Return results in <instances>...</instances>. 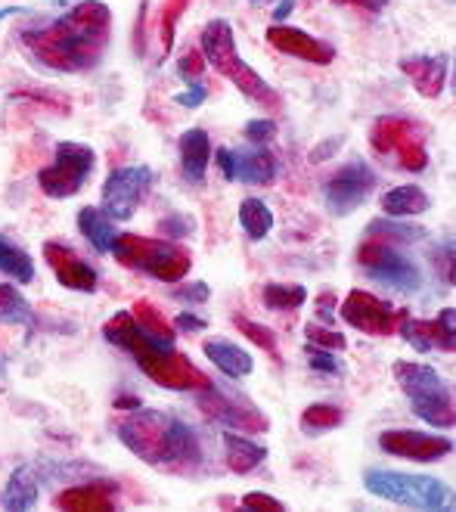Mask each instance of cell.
<instances>
[{"label": "cell", "instance_id": "12", "mask_svg": "<svg viewBox=\"0 0 456 512\" xmlns=\"http://www.w3.org/2000/svg\"><path fill=\"white\" fill-rule=\"evenodd\" d=\"M376 184H379L376 171L367 162H363V159H354V162L342 165L323 184V205H326V212L332 218H348V215H354L357 208L373 196Z\"/></svg>", "mask_w": 456, "mask_h": 512}, {"label": "cell", "instance_id": "20", "mask_svg": "<svg viewBox=\"0 0 456 512\" xmlns=\"http://www.w3.org/2000/svg\"><path fill=\"white\" fill-rule=\"evenodd\" d=\"M112 497H115L112 481H87V485L59 491L53 497V506L69 509V512H112V509H118V503Z\"/></svg>", "mask_w": 456, "mask_h": 512}, {"label": "cell", "instance_id": "39", "mask_svg": "<svg viewBox=\"0 0 456 512\" xmlns=\"http://www.w3.org/2000/svg\"><path fill=\"white\" fill-rule=\"evenodd\" d=\"M205 66H208V63H205L202 50L193 47V50H187L184 56L177 59V78H184L187 84H196V78L205 72Z\"/></svg>", "mask_w": 456, "mask_h": 512}, {"label": "cell", "instance_id": "37", "mask_svg": "<svg viewBox=\"0 0 456 512\" xmlns=\"http://www.w3.org/2000/svg\"><path fill=\"white\" fill-rule=\"evenodd\" d=\"M304 339H308V345H317V348H326V351H342V348H348L345 333H336V329H326L320 323H308V326H304Z\"/></svg>", "mask_w": 456, "mask_h": 512}, {"label": "cell", "instance_id": "21", "mask_svg": "<svg viewBox=\"0 0 456 512\" xmlns=\"http://www.w3.org/2000/svg\"><path fill=\"white\" fill-rule=\"evenodd\" d=\"M177 153H180V171H184L190 184H205V171H208V159H211L208 131H202V128L184 131L177 140Z\"/></svg>", "mask_w": 456, "mask_h": 512}, {"label": "cell", "instance_id": "38", "mask_svg": "<svg viewBox=\"0 0 456 512\" xmlns=\"http://www.w3.org/2000/svg\"><path fill=\"white\" fill-rule=\"evenodd\" d=\"M304 354H308V364H311L314 373H326V376H342L345 373V364L336 357V351L308 345V348H304Z\"/></svg>", "mask_w": 456, "mask_h": 512}, {"label": "cell", "instance_id": "16", "mask_svg": "<svg viewBox=\"0 0 456 512\" xmlns=\"http://www.w3.org/2000/svg\"><path fill=\"white\" fill-rule=\"evenodd\" d=\"M398 333L416 351H444L453 354L456 348V311L444 308L435 320H410L404 317Z\"/></svg>", "mask_w": 456, "mask_h": 512}, {"label": "cell", "instance_id": "46", "mask_svg": "<svg viewBox=\"0 0 456 512\" xmlns=\"http://www.w3.org/2000/svg\"><path fill=\"white\" fill-rule=\"evenodd\" d=\"M205 97H208V90L202 84H190V90H184V94H174L171 100L177 106H184V109H199L205 103Z\"/></svg>", "mask_w": 456, "mask_h": 512}, {"label": "cell", "instance_id": "13", "mask_svg": "<svg viewBox=\"0 0 456 512\" xmlns=\"http://www.w3.org/2000/svg\"><path fill=\"white\" fill-rule=\"evenodd\" d=\"M152 184H156V174L146 165L115 168L103 184V215L109 221H131L149 196Z\"/></svg>", "mask_w": 456, "mask_h": 512}, {"label": "cell", "instance_id": "53", "mask_svg": "<svg viewBox=\"0 0 456 512\" xmlns=\"http://www.w3.org/2000/svg\"><path fill=\"white\" fill-rule=\"evenodd\" d=\"M16 13H25V7H4V10H0V22L10 19V16H16Z\"/></svg>", "mask_w": 456, "mask_h": 512}, {"label": "cell", "instance_id": "54", "mask_svg": "<svg viewBox=\"0 0 456 512\" xmlns=\"http://www.w3.org/2000/svg\"><path fill=\"white\" fill-rule=\"evenodd\" d=\"M252 4H264V0H252Z\"/></svg>", "mask_w": 456, "mask_h": 512}, {"label": "cell", "instance_id": "45", "mask_svg": "<svg viewBox=\"0 0 456 512\" xmlns=\"http://www.w3.org/2000/svg\"><path fill=\"white\" fill-rule=\"evenodd\" d=\"M332 4H336V7H354V10H360V13L379 16V13L388 10L391 0H332Z\"/></svg>", "mask_w": 456, "mask_h": 512}, {"label": "cell", "instance_id": "23", "mask_svg": "<svg viewBox=\"0 0 456 512\" xmlns=\"http://www.w3.org/2000/svg\"><path fill=\"white\" fill-rule=\"evenodd\" d=\"M202 351L227 379H242V376H249L255 370L252 354L246 348H239L236 342H230V339H205Z\"/></svg>", "mask_w": 456, "mask_h": 512}, {"label": "cell", "instance_id": "4", "mask_svg": "<svg viewBox=\"0 0 456 512\" xmlns=\"http://www.w3.org/2000/svg\"><path fill=\"white\" fill-rule=\"evenodd\" d=\"M199 50L205 56V63L215 69L218 75H224L242 97L264 106V109H280V94L273 90L246 59L239 56L236 50V38H233V28L227 19H211L202 35H199Z\"/></svg>", "mask_w": 456, "mask_h": 512}, {"label": "cell", "instance_id": "42", "mask_svg": "<svg viewBox=\"0 0 456 512\" xmlns=\"http://www.w3.org/2000/svg\"><path fill=\"white\" fill-rule=\"evenodd\" d=\"M242 509H252V512H283L286 503L277 500V497H270V494H264V491H252V494L242 497Z\"/></svg>", "mask_w": 456, "mask_h": 512}, {"label": "cell", "instance_id": "41", "mask_svg": "<svg viewBox=\"0 0 456 512\" xmlns=\"http://www.w3.org/2000/svg\"><path fill=\"white\" fill-rule=\"evenodd\" d=\"M273 137H277V125L270 118H252V122H246V140L252 146H267Z\"/></svg>", "mask_w": 456, "mask_h": 512}, {"label": "cell", "instance_id": "30", "mask_svg": "<svg viewBox=\"0 0 456 512\" xmlns=\"http://www.w3.org/2000/svg\"><path fill=\"white\" fill-rule=\"evenodd\" d=\"M342 423H345V413L336 404H311L301 413V432L311 438H320L332 429H339Z\"/></svg>", "mask_w": 456, "mask_h": 512}, {"label": "cell", "instance_id": "15", "mask_svg": "<svg viewBox=\"0 0 456 512\" xmlns=\"http://www.w3.org/2000/svg\"><path fill=\"white\" fill-rule=\"evenodd\" d=\"M379 447L391 457L413 463H438L453 454V441L444 435H429L416 429H388L379 435Z\"/></svg>", "mask_w": 456, "mask_h": 512}, {"label": "cell", "instance_id": "32", "mask_svg": "<svg viewBox=\"0 0 456 512\" xmlns=\"http://www.w3.org/2000/svg\"><path fill=\"white\" fill-rule=\"evenodd\" d=\"M264 308L270 311H298L304 301H308V289L295 286V283H267L261 289Z\"/></svg>", "mask_w": 456, "mask_h": 512}, {"label": "cell", "instance_id": "7", "mask_svg": "<svg viewBox=\"0 0 456 512\" xmlns=\"http://www.w3.org/2000/svg\"><path fill=\"white\" fill-rule=\"evenodd\" d=\"M363 488L373 497L410 506V509H453V488L432 475H407V472H385V469H370L363 475Z\"/></svg>", "mask_w": 456, "mask_h": 512}, {"label": "cell", "instance_id": "44", "mask_svg": "<svg viewBox=\"0 0 456 512\" xmlns=\"http://www.w3.org/2000/svg\"><path fill=\"white\" fill-rule=\"evenodd\" d=\"M159 227H162V233H168L171 239H184V236H190V233H193V221H190L187 215H171V218H162V221H159Z\"/></svg>", "mask_w": 456, "mask_h": 512}, {"label": "cell", "instance_id": "52", "mask_svg": "<svg viewBox=\"0 0 456 512\" xmlns=\"http://www.w3.org/2000/svg\"><path fill=\"white\" fill-rule=\"evenodd\" d=\"M115 407H118V410H137V407H143V404H140L134 395H118V398H115Z\"/></svg>", "mask_w": 456, "mask_h": 512}, {"label": "cell", "instance_id": "43", "mask_svg": "<svg viewBox=\"0 0 456 512\" xmlns=\"http://www.w3.org/2000/svg\"><path fill=\"white\" fill-rule=\"evenodd\" d=\"M13 100H35L38 106H47V109H53V112H59V115H66V112H69V103H66V100H56V97L44 94V90H16Z\"/></svg>", "mask_w": 456, "mask_h": 512}, {"label": "cell", "instance_id": "11", "mask_svg": "<svg viewBox=\"0 0 456 512\" xmlns=\"http://www.w3.org/2000/svg\"><path fill=\"white\" fill-rule=\"evenodd\" d=\"M357 264L367 270L376 283H382L394 292L413 295L422 289L419 264L410 255H404L398 246L382 243V239H367V243L357 249Z\"/></svg>", "mask_w": 456, "mask_h": 512}, {"label": "cell", "instance_id": "19", "mask_svg": "<svg viewBox=\"0 0 456 512\" xmlns=\"http://www.w3.org/2000/svg\"><path fill=\"white\" fill-rule=\"evenodd\" d=\"M447 66H450V59L441 53V56H404L401 59V72L407 75V81L419 90L422 97H429V100H438L444 94V87H447Z\"/></svg>", "mask_w": 456, "mask_h": 512}, {"label": "cell", "instance_id": "22", "mask_svg": "<svg viewBox=\"0 0 456 512\" xmlns=\"http://www.w3.org/2000/svg\"><path fill=\"white\" fill-rule=\"evenodd\" d=\"M277 159L270 149H249V153H233V180H242L249 187H270L277 180Z\"/></svg>", "mask_w": 456, "mask_h": 512}, {"label": "cell", "instance_id": "26", "mask_svg": "<svg viewBox=\"0 0 456 512\" xmlns=\"http://www.w3.org/2000/svg\"><path fill=\"white\" fill-rule=\"evenodd\" d=\"M382 212L388 218H416V215H425L432 208V199L425 196V190L413 187V184H404V187H394L388 190L382 199Z\"/></svg>", "mask_w": 456, "mask_h": 512}, {"label": "cell", "instance_id": "10", "mask_svg": "<svg viewBox=\"0 0 456 512\" xmlns=\"http://www.w3.org/2000/svg\"><path fill=\"white\" fill-rule=\"evenodd\" d=\"M370 146L376 149V156L398 159L404 171H425L429 168V149H425L419 137V125L413 118L404 115H379L370 128Z\"/></svg>", "mask_w": 456, "mask_h": 512}, {"label": "cell", "instance_id": "27", "mask_svg": "<svg viewBox=\"0 0 456 512\" xmlns=\"http://www.w3.org/2000/svg\"><path fill=\"white\" fill-rule=\"evenodd\" d=\"M78 230L81 236L87 239L90 246H94V252H112V243H115V227L112 221L103 215V208L97 205H84L78 212Z\"/></svg>", "mask_w": 456, "mask_h": 512}, {"label": "cell", "instance_id": "8", "mask_svg": "<svg viewBox=\"0 0 456 512\" xmlns=\"http://www.w3.org/2000/svg\"><path fill=\"white\" fill-rule=\"evenodd\" d=\"M196 407L205 419L224 429H236L242 435H264L270 429V419L236 388L208 382L196 388Z\"/></svg>", "mask_w": 456, "mask_h": 512}, {"label": "cell", "instance_id": "34", "mask_svg": "<svg viewBox=\"0 0 456 512\" xmlns=\"http://www.w3.org/2000/svg\"><path fill=\"white\" fill-rule=\"evenodd\" d=\"M233 326H236L239 333L246 336L255 348H261V351L273 354V360H280V351H277V333H273L270 326L255 323V320H249L246 314H233Z\"/></svg>", "mask_w": 456, "mask_h": 512}, {"label": "cell", "instance_id": "3", "mask_svg": "<svg viewBox=\"0 0 456 512\" xmlns=\"http://www.w3.org/2000/svg\"><path fill=\"white\" fill-rule=\"evenodd\" d=\"M103 339L112 342L121 351H128L134 357V364L152 382H156L159 388H168V391H196V388L211 382L187 354L174 351L171 342H162L156 336H149L146 329L131 317V311L112 314L109 323L103 326Z\"/></svg>", "mask_w": 456, "mask_h": 512}, {"label": "cell", "instance_id": "36", "mask_svg": "<svg viewBox=\"0 0 456 512\" xmlns=\"http://www.w3.org/2000/svg\"><path fill=\"white\" fill-rule=\"evenodd\" d=\"M190 0H168L165 10H162V19H159V38H162V53L168 56L171 47H174V32H177V22L184 16Z\"/></svg>", "mask_w": 456, "mask_h": 512}, {"label": "cell", "instance_id": "28", "mask_svg": "<svg viewBox=\"0 0 456 512\" xmlns=\"http://www.w3.org/2000/svg\"><path fill=\"white\" fill-rule=\"evenodd\" d=\"M239 227L246 230V236L252 239V243H261V239L270 236L273 230V212L267 208L264 199H242L239 202Z\"/></svg>", "mask_w": 456, "mask_h": 512}, {"label": "cell", "instance_id": "35", "mask_svg": "<svg viewBox=\"0 0 456 512\" xmlns=\"http://www.w3.org/2000/svg\"><path fill=\"white\" fill-rule=\"evenodd\" d=\"M131 317L146 329L149 336H156L162 342H171L174 345V326L159 314V308H152L149 301H137V305L131 308Z\"/></svg>", "mask_w": 456, "mask_h": 512}, {"label": "cell", "instance_id": "9", "mask_svg": "<svg viewBox=\"0 0 456 512\" xmlns=\"http://www.w3.org/2000/svg\"><path fill=\"white\" fill-rule=\"evenodd\" d=\"M94 168H97V149H90L87 143L63 140L56 143L53 165L38 171V187L47 199H69L81 193Z\"/></svg>", "mask_w": 456, "mask_h": 512}, {"label": "cell", "instance_id": "2", "mask_svg": "<svg viewBox=\"0 0 456 512\" xmlns=\"http://www.w3.org/2000/svg\"><path fill=\"white\" fill-rule=\"evenodd\" d=\"M115 435L137 460L168 475H193L205 463L202 438L196 429L165 410L137 407L121 419Z\"/></svg>", "mask_w": 456, "mask_h": 512}, {"label": "cell", "instance_id": "31", "mask_svg": "<svg viewBox=\"0 0 456 512\" xmlns=\"http://www.w3.org/2000/svg\"><path fill=\"white\" fill-rule=\"evenodd\" d=\"M367 236L382 239V243H391V246H410V243H419V239L425 236V230L416 224H398V221H388V218H376V221H370Z\"/></svg>", "mask_w": 456, "mask_h": 512}, {"label": "cell", "instance_id": "1", "mask_svg": "<svg viewBox=\"0 0 456 512\" xmlns=\"http://www.w3.org/2000/svg\"><path fill=\"white\" fill-rule=\"evenodd\" d=\"M19 41L38 66L81 75L103 63L112 41V10L103 0H81L50 25L28 28Z\"/></svg>", "mask_w": 456, "mask_h": 512}, {"label": "cell", "instance_id": "50", "mask_svg": "<svg viewBox=\"0 0 456 512\" xmlns=\"http://www.w3.org/2000/svg\"><path fill=\"white\" fill-rule=\"evenodd\" d=\"M332 301H336V298H332V292H326V295L317 301V317H320L323 323H329V320H332V314H329V311H332Z\"/></svg>", "mask_w": 456, "mask_h": 512}, {"label": "cell", "instance_id": "17", "mask_svg": "<svg viewBox=\"0 0 456 512\" xmlns=\"http://www.w3.org/2000/svg\"><path fill=\"white\" fill-rule=\"evenodd\" d=\"M264 38L273 50L295 56V59H304V63H311V66H329L332 59H336V47H332L329 41H320L308 32H301V28H295V25L277 22V25L267 28Z\"/></svg>", "mask_w": 456, "mask_h": 512}, {"label": "cell", "instance_id": "40", "mask_svg": "<svg viewBox=\"0 0 456 512\" xmlns=\"http://www.w3.org/2000/svg\"><path fill=\"white\" fill-rule=\"evenodd\" d=\"M171 298L174 301H193V305H205V301L211 298V289L205 280H193V283H180L171 289Z\"/></svg>", "mask_w": 456, "mask_h": 512}, {"label": "cell", "instance_id": "18", "mask_svg": "<svg viewBox=\"0 0 456 512\" xmlns=\"http://www.w3.org/2000/svg\"><path fill=\"white\" fill-rule=\"evenodd\" d=\"M44 261H47V267L53 270L56 283L63 286V289L87 292V295L97 292L100 274L81 255H75L69 246H63V243H44Z\"/></svg>", "mask_w": 456, "mask_h": 512}, {"label": "cell", "instance_id": "51", "mask_svg": "<svg viewBox=\"0 0 456 512\" xmlns=\"http://www.w3.org/2000/svg\"><path fill=\"white\" fill-rule=\"evenodd\" d=\"M295 10V0H280L277 10H273V22H286Z\"/></svg>", "mask_w": 456, "mask_h": 512}, {"label": "cell", "instance_id": "49", "mask_svg": "<svg viewBox=\"0 0 456 512\" xmlns=\"http://www.w3.org/2000/svg\"><path fill=\"white\" fill-rule=\"evenodd\" d=\"M215 159H218V168H221V174H224L227 180H233V149L221 146L218 153H215Z\"/></svg>", "mask_w": 456, "mask_h": 512}, {"label": "cell", "instance_id": "5", "mask_svg": "<svg viewBox=\"0 0 456 512\" xmlns=\"http://www.w3.org/2000/svg\"><path fill=\"white\" fill-rule=\"evenodd\" d=\"M112 255L121 267L137 270L159 283H180L193 267L190 249L177 246L174 239L156 236H137V233H118L112 243Z\"/></svg>", "mask_w": 456, "mask_h": 512}, {"label": "cell", "instance_id": "25", "mask_svg": "<svg viewBox=\"0 0 456 512\" xmlns=\"http://www.w3.org/2000/svg\"><path fill=\"white\" fill-rule=\"evenodd\" d=\"M38 497H41V488H38V478L28 466H19L10 481L4 494H0V506L10 509V512H28L38 506Z\"/></svg>", "mask_w": 456, "mask_h": 512}, {"label": "cell", "instance_id": "24", "mask_svg": "<svg viewBox=\"0 0 456 512\" xmlns=\"http://www.w3.org/2000/svg\"><path fill=\"white\" fill-rule=\"evenodd\" d=\"M267 460V447L246 438V435H236L233 429L224 432V463L233 475H249L255 472L261 463Z\"/></svg>", "mask_w": 456, "mask_h": 512}, {"label": "cell", "instance_id": "29", "mask_svg": "<svg viewBox=\"0 0 456 512\" xmlns=\"http://www.w3.org/2000/svg\"><path fill=\"white\" fill-rule=\"evenodd\" d=\"M0 274H7L16 283H32L35 280V261L25 249L10 243L7 236H0Z\"/></svg>", "mask_w": 456, "mask_h": 512}, {"label": "cell", "instance_id": "14", "mask_svg": "<svg viewBox=\"0 0 456 512\" xmlns=\"http://www.w3.org/2000/svg\"><path fill=\"white\" fill-rule=\"evenodd\" d=\"M339 317L354 326L357 333H367V336H394L398 333L401 320L407 317V311H394V305H388L385 298H376L370 295L367 289H351L345 298H342V308H339Z\"/></svg>", "mask_w": 456, "mask_h": 512}, {"label": "cell", "instance_id": "33", "mask_svg": "<svg viewBox=\"0 0 456 512\" xmlns=\"http://www.w3.org/2000/svg\"><path fill=\"white\" fill-rule=\"evenodd\" d=\"M0 323L7 326H22L32 323V305L13 283H0Z\"/></svg>", "mask_w": 456, "mask_h": 512}, {"label": "cell", "instance_id": "47", "mask_svg": "<svg viewBox=\"0 0 456 512\" xmlns=\"http://www.w3.org/2000/svg\"><path fill=\"white\" fill-rule=\"evenodd\" d=\"M345 140L342 137H332V140H323L314 146V153H311V162H326L329 156H336V146H342Z\"/></svg>", "mask_w": 456, "mask_h": 512}, {"label": "cell", "instance_id": "6", "mask_svg": "<svg viewBox=\"0 0 456 512\" xmlns=\"http://www.w3.org/2000/svg\"><path fill=\"white\" fill-rule=\"evenodd\" d=\"M391 373L404 388L410 410L422 419V423H429L432 429H453V423H456L453 391L435 367L416 364V360H394Z\"/></svg>", "mask_w": 456, "mask_h": 512}, {"label": "cell", "instance_id": "48", "mask_svg": "<svg viewBox=\"0 0 456 512\" xmlns=\"http://www.w3.org/2000/svg\"><path fill=\"white\" fill-rule=\"evenodd\" d=\"M174 323H177V329H184V333H202V329L208 326L202 317L187 314V311H184V314H177V317H174Z\"/></svg>", "mask_w": 456, "mask_h": 512}]
</instances>
